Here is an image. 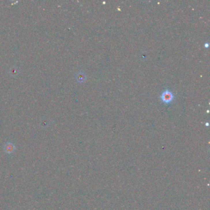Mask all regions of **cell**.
I'll use <instances>...</instances> for the list:
<instances>
[{
  "instance_id": "cell-1",
  "label": "cell",
  "mask_w": 210,
  "mask_h": 210,
  "mask_svg": "<svg viewBox=\"0 0 210 210\" xmlns=\"http://www.w3.org/2000/svg\"><path fill=\"white\" fill-rule=\"evenodd\" d=\"M161 98L163 102L169 103V102H171V100L173 99V95L170 91L167 90V91H165V92L162 94Z\"/></svg>"
}]
</instances>
